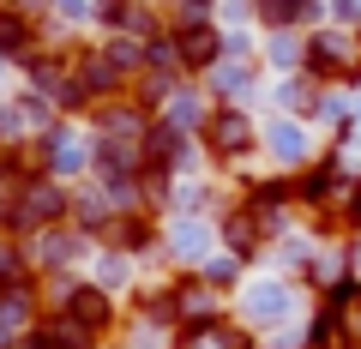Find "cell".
Returning a JSON list of instances; mask_svg holds the SVG:
<instances>
[{"label":"cell","mask_w":361,"mask_h":349,"mask_svg":"<svg viewBox=\"0 0 361 349\" xmlns=\"http://www.w3.org/2000/svg\"><path fill=\"white\" fill-rule=\"evenodd\" d=\"M211 91H217V97H247V91H253V73H247V66H223Z\"/></svg>","instance_id":"obj_7"},{"label":"cell","mask_w":361,"mask_h":349,"mask_svg":"<svg viewBox=\"0 0 361 349\" xmlns=\"http://www.w3.org/2000/svg\"><path fill=\"white\" fill-rule=\"evenodd\" d=\"M169 42H175V61L187 66V73H205V66H217V54H223V30L205 25V18L169 25Z\"/></svg>","instance_id":"obj_3"},{"label":"cell","mask_w":361,"mask_h":349,"mask_svg":"<svg viewBox=\"0 0 361 349\" xmlns=\"http://www.w3.org/2000/svg\"><path fill=\"white\" fill-rule=\"evenodd\" d=\"M61 319L78 325L85 337H109L115 331V301H109V289H97V283H73L61 295Z\"/></svg>","instance_id":"obj_1"},{"label":"cell","mask_w":361,"mask_h":349,"mask_svg":"<svg viewBox=\"0 0 361 349\" xmlns=\"http://www.w3.org/2000/svg\"><path fill=\"white\" fill-rule=\"evenodd\" d=\"M151 247H157V223H151V217H121L115 253H151Z\"/></svg>","instance_id":"obj_5"},{"label":"cell","mask_w":361,"mask_h":349,"mask_svg":"<svg viewBox=\"0 0 361 349\" xmlns=\"http://www.w3.org/2000/svg\"><path fill=\"white\" fill-rule=\"evenodd\" d=\"M277 313H289V283H265V289L247 295V319L253 325H271Z\"/></svg>","instance_id":"obj_4"},{"label":"cell","mask_w":361,"mask_h":349,"mask_svg":"<svg viewBox=\"0 0 361 349\" xmlns=\"http://www.w3.org/2000/svg\"><path fill=\"white\" fill-rule=\"evenodd\" d=\"M175 253H205V229H193V223H180V229H175Z\"/></svg>","instance_id":"obj_9"},{"label":"cell","mask_w":361,"mask_h":349,"mask_svg":"<svg viewBox=\"0 0 361 349\" xmlns=\"http://www.w3.org/2000/svg\"><path fill=\"white\" fill-rule=\"evenodd\" d=\"M265 145H271L277 157H283V163H301V157H307V139H301V127H295V121H271Z\"/></svg>","instance_id":"obj_6"},{"label":"cell","mask_w":361,"mask_h":349,"mask_svg":"<svg viewBox=\"0 0 361 349\" xmlns=\"http://www.w3.org/2000/svg\"><path fill=\"white\" fill-rule=\"evenodd\" d=\"M343 229H355V235H361V181L349 187V199H343Z\"/></svg>","instance_id":"obj_10"},{"label":"cell","mask_w":361,"mask_h":349,"mask_svg":"<svg viewBox=\"0 0 361 349\" xmlns=\"http://www.w3.org/2000/svg\"><path fill=\"white\" fill-rule=\"evenodd\" d=\"M199 133H205V151L217 157V163H235V157H247V151H253V139H259V133H253V121H247L241 109H229V103H223V109H211Z\"/></svg>","instance_id":"obj_2"},{"label":"cell","mask_w":361,"mask_h":349,"mask_svg":"<svg viewBox=\"0 0 361 349\" xmlns=\"http://www.w3.org/2000/svg\"><path fill=\"white\" fill-rule=\"evenodd\" d=\"M199 277H205V289H229L235 277H241V259H211Z\"/></svg>","instance_id":"obj_8"}]
</instances>
